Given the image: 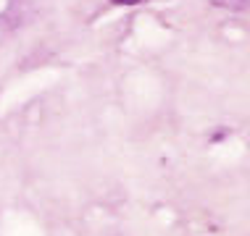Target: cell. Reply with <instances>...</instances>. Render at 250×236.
<instances>
[{"label": "cell", "mask_w": 250, "mask_h": 236, "mask_svg": "<svg viewBox=\"0 0 250 236\" xmlns=\"http://www.w3.org/2000/svg\"><path fill=\"white\" fill-rule=\"evenodd\" d=\"M111 3H116V5H134V3H143V0H111Z\"/></svg>", "instance_id": "obj_3"}, {"label": "cell", "mask_w": 250, "mask_h": 236, "mask_svg": "<svg viewBox=\"0 0 250 236\" xmlns=\"http://www.w3.org/2000/svg\"><path fill=\"white\" fill-rule=\"evenodd\" d=\"M35 16V5L32 0H11L8 8L0 13V42H3L8 35H13L16 29H21L32 21Z\"/></svg>", "instance_id": "obj_1"}, {"label": "cell", "mask_w": 250, "mask_h": 236, "mask_svg": "<svg viewBox=\"0 0 250 236\" xmlns=\"http://www.w3.org/2000/svg\"><path fill=\"white\" fill-rule=\"evenodd\" d=\"M216 8H227V11H248L250 0H208Z\"/></svg>", "instance_id": "obj_2"}]
</instances>
